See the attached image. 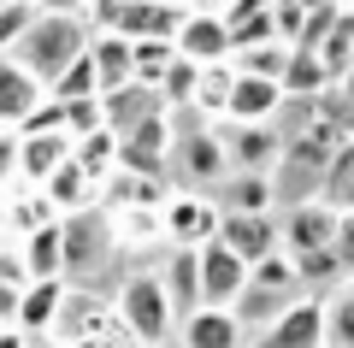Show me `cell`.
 <instances>
[{"label": "cell", "instance_id": "1", "mask_svg": "<svg viewBox=\"0 0 354 348\" xmlns=\"http://www.w3.org/2000/svg\"><path fill=\"white\" fill-rule=\"evenodd\" d=\"M88 42H95V18H77V12H41L36 30L18 42V65H30V71H36L41 83L53 89V77H59L71 59H83Z\"/></svg>", "mask_w": 354, "mask_h": 348}, {"label": "cell", "instance_id": "2", "mask_svg": "<svg viewBox=\"0 0 354 348\" xmlns=\"http://www.w3.org/2000/svg\"><path fill=\"white\" fill-rule=\"evenodd\" d=\"M118 319L136 331V342H171V331L183 319H177V307H171V295H165V277L160 272H130L124 284H118Z\"/></svg>", "mask_w": 354, "mask_h": 348}, {"label": "cell", "instance_id": "3", "mask_svg": "<svg viewBox=\"0 0 354 348\" xmlns=\"http://www.w3.org/2000/svg\"><path fill=\"white\" fill-rule=\"evenodd\" d=\"M118 248V230L106 212L83 207V212H65V277H95L106 266V254Z\"/></svg>", "mask_w": 354, "mask_h": 348}, {"label": "cell", "instance_id": "4", "mask_svg": "<svg viewBox=\"0 0 354 348\" xmlns=\"http://www.w3.org/2000/svg\"><path fill=\"white\" fill-rule=\"evenodd\" d=\"M189 6H165V0H118L113 12L95 18V30H113L124 42H177Z\"/></svg>", "mask_w": 354, "mask_h": 348}, {"label": "cell", "instance_id": "5", "mask_svg": "<svg viewBox=\"0 0 354 348\" xmlns=\"http://www.w3.org/2000/svg\"><path fill=\"white\" fill-rule=\"evenodd\" d=\"M160 219H165V242H171V248H207V242L218 237V224H225V207L189 189V195L165 201Z\"/></svg>", "mask_w": 354, "mask_h": 348}, {"label": "cell", "instance_id": "6", "mask_svg": "<svg viewBox=\"0 0 354 348\" xmlns=\"http://www.w3.org/2000/svg\"><path fill=\"white\" fill-rule=\"evenodd\" d=\"M337 224H342L337 201H290V212H283V248L290 254L337 248Z\"/></svg>", "mask_w": 354, "mask_h": 348}, {"label": "cell", "instance_id": "7", "mask_svg": "<svg viewBox=\"0 0 354 348\" xmlns=\"http://www.w3.org/2000/svg\"><path fill=\"white\" fill-rule=\"evenodd\" d=\"M254 348H325V295L307 289L290 313H278V319L254 336Z\"/></svg>", "mask_w": 354, "mask_h": 348}, {"label": "cell", "instance_id": "8", "mask_svg": "<svg viewBox=\"0 0 354 348\" xmlns=\"http://www.w3.org/2000/svg\"><path fill=\"white\" fill-rule=\"evenodd\" d=\"M113 324H118V301L95 295V289H71V295H65V307H59L53 336H59L65 348H77V342H95V336H106Z\"/></svg>", "mask_w": 354, "mask_h": 348}, {"label": "cell", "instance_id": "9", "mask_svg": "<svg viewBox=\"0 0 354 348\" xmlns=\"http://www.w3.org/2000/svg\"><path fill=\"white\" fill-rule=\"evenodd\" d=\"M242 289H248V260L213 237L201 248V307H236Z\"/></svg>", "mask_w": 354, "mask_h": 348}, {"label": "cell", "instance_id": "10", "mask_svg": "<svg viewBox=\"0 0 354 348\" xmlns=\"http://www.w3.org/2000/svg\"><path fill=\"white\" fill-rule=\"evenodd\" d=\"M177 53L195 65H218L236 53V42H230V12H207V6H189V18H183V30H177Z\"/></svg>", "mask_w": 354, "mask_h": 348}, {"label": "cell", "instance_id": "11", "mask_svg": "<svg viewBox=\"0 0 354 348\" xmlns=\"http://www.w3.org/2000/svg\"><path fill=\"white\" fill-rule=\"evenodd\" d=\"M41 100H48V83L30 65H18V53H0V130H24V118Z\"/></svg>", "mask_w": 354, "mask_h": 348}, {"label": "cell", "instance_id": "12", "mask_svg": "<svg viewBox=\"0 0 354 348\" xmlns=\"http://www.w3.org/2000/svg\"><path fill=\"white\" fill-rule=\"evenodd\" d=\"M218 242H225V248H236L248 266H260L266 254L283 248V219H272V212H225Z\"/></svg>", "mask_w": 354, "mask_h": 348}, {"label": "cell", "instance_id": "13", "mask_svg": "<svg viewBox=\"0 0 354 348\" xmlns=\"http://www.w3.org/2000/svg\"><path fill=\"white\" fill-rule=\"evenodd\" d=\"M177 160H183V177H189L195 189H201V183H225V177L236 172L225 136H213L207 125H189L183 136H177Z\"/></svg>", "mask_w": 354, "mask_h": 348}, {"label": "cell", "instance_id": "14", "mask_svg": "<svg viewBox=\"0 0 354 348\" xmlns=\"http://www.w3.org/2000/svg\"><path fill=\"white\" fill-rule=\"evenodd\" d=\"M101 107H106V130H113L118 142H124V136H136V130L148 125V118L171 112L160 89H142V83H124V89H113V95H101Z\"/></svg>", "mask_w": 354, "mask_h": 348}, {"label": "cell", "instance_id": "15", "mask_svg": "<svg viewBox=\"0 0 354 348\" xmlns=\"http://www.w3.org/2000/svg\"><path fill=\"white\" fill-rule=\"evenodd\" d=\"M283 100H290V89H283L278 77H254V71H242L225 118H230V125H272V118L283 112Z\"/></svg>", "mask_w": 354, "mask_h": 348}, {"label": "cell", "instance_id": "16", "mask_svg": "<svg viewBox=\"0 0 354 348\" xmlns=\"http://www.w3.org/2000/svg\"><path fill=\"white\" fill-rule=\"evenodd\" d=\"M225 148H230V165H236V172H278L283 165V136L272 125H236L225 136Z\"/></svg>", "mask_w": 354, "mask_h": 348}, {"label": "cell", "instance_id": "17", "mask_svg": "<svg viewBox=\"0 0 354 348\" xmlns=\"http://www.w3.org/2000/svg\"><path fill=\"white\" fill-rule=\"evenodd\" d=\"M65 295H71V277H30V284H24V313H18V331L53 336Z\"/></svg>", "mask_w": 354, "mask_h": 348}, {"label": "cell", "instance_id": "18", "mask_svg": "<svg viewBox=\"0 0 354 348\" xmlns=\"http://www.w3.org/2000/svg\"><path fill=\"white\" fill-rule=\"evenodd\" d=\"M177 331H183V348H242V336H248L230 307H195Z\"/></svg>", "mask_w": 354, "mask_h": 348}, {"label": "cell", "instance_id": "19", "mask_svg": "<svg viewBox=\"0 0 354 348\" xmlns=\"http://www.w3.org/2000/svg\"><path fill=\"white\" fill-rule=\"evenodd\" d=\"M160 277H165V295H171L177 319H189L201 307V248H171Z\"/></svg>", "mask_w": 354, "mask_h": 348}, {"label": "cell", "instance_id": "20", "mask_svg": "<svg viewBox=\"0 0 354 348\" xmlns=\"http://www.w3.org/2000/svg\"><path fill=\"white\" fill-rule=\"evenodd\" d=\"M18 142H24V183L30 189H41L65 160H71V136H65V130H36V136L18 130Z\"/></svg>", "mask_w": 354, "mask_h": 348}, {"label": "cell", "instance_id": "21", "mask_svg": "<svg viewBox=\"0 0 354 348\" xmlns=\"http://www.w3.org/2000/svg\"><path fill=\"white\" fill-rule=\"evenodd\" d=\"M88 53H95V71H101V89H106V95L124 89V83H136V42L113 36V30H95Z\"/></svg>", "mask_w": 354, "mask_h": 348}, {"label": "cell", "instance_id": "22", "mask_svg": "<svg viewBox=\"0 0 354 348\" xmlns=\"http://www.w3.org/2000/svg\"><path fill=\"white\" fill-rule=\"evenodd\" d=\"M18 254H24V272L30 277H65V219L48 224V230L18 237Z\"/></svg>", "mask_w": 354, "mask_h": 348}, {"label": "cell", "instance_id": "23", "mask_svg": "<svg viewBox=\"0 0 354 348\" xmlns=\"http://www.w3.org/2000/svg\"><path fill=\"white\" fill-rule=\"evenodd\" d=\"M236 59H218V65H201V83H195V100L189 112H207V118H225L230 112V95H236Z\"/></svg>", "mask_w": 354, "mask_h": 348}, {"label": "cell", "instance_id": "24", "mask_svg": "<svg viewBox=\"0 0 354 348\" xmlns=\"http://www.w3.org/2000/svg\"><path fill=\"white\" fill-rule=\"evenodd\" d=\"M41 189L53 195V207H59V212H83V207H95V195H101V183H95V177H88L77 160H65Z\"/></svg>", "mask_w": 354, "mask_h": 348}, {"label": "cell", "instance_id": "25", "mask_svg": "<svg viewBox=\"0 0 354 348\" xmlns=\"http://www.w3.org/2000/svg\"><path fill=\"white\" fill-rule=\"evenodd\" d=\"M272 201H278V189H272L266 172H236L225 183V201H218V207L225 212H272Z\"/></svg>", "mask_w": 354, "mask_h": 348}, {"label": "cell", "instance_id": "26", "mask_svg": "<svg viewBox=\"0 0 354 348\" xmlns=\"http://www.w3.org/2000/svg\"><path fill=\"white\" fill-rule=\"evenodd\" d=\"M71 160L83 165L95 183H113V172H118V136H113V130H95V136L71 142Z\"/></svg>", "mask_w": 354, "mask_h": 348}, {"label": "cell", "instance_id": "27", "mask_svg": "<svg viewBox=\"0 0 354 348\" xmlns=\"http://www.w3.org/2000/svg\"><path fill=\"white\" fill-rule=\"evenodd\" d=\"M325 348H354V277L325 295Z\"/></svg>", "mask_w": 354, "mask_h": 348}, {"label": "cell", "instance_id": "28", "mask_svg": "<svg viewBox=\"0 0 354 348\" xmlns=\"http://www.w3.org/2000/svg\"><path fill=\"white\" fill-rule=\"evenodd\" d=\"M53 100H101L106 89H101V71H95V53H83V59H71L59 77H53V89H48Z\"/></svg>", "mask_w": 354, "mask_h": 348}, {"label": "cell", "instance_id": "29", "mask_svg": "<svg viewBox=\"0 0 354 348\" xmlns=\"http://www.w3.org/2000/svg\"><path fill=\"white\" fill-rule=\"evenodd\" d=\"M330 77H337V71L325 65V53H319V48H295L290 53V71H283V89H290V95H319Z\"/></svg>", "mask_w": 354, "mask_h": 348}, {"label": "cell", "instance_id": "30", "mask_svg": "<svg viewBox=\"0 0 354 348\" xmlns=\"http://www.w3.org/2000/svg\"><path fill=\"white\" fill-rule=\"evenodd\" d=\"M6 219H12V237H30V230H48V224H59L65 212L53 207V195H48V189H30V195L18 201L12 212H6Z\"/></svg>", "mask_w": 354, "mask_h": 348}, {"label": "cell", "instance_id": "31", "mask_svg": "<svg viewBox=\"0 0 354 348\" xmlns=\"http://www.w3.org/2000/svg\"><path fill=\"white\" fill-rule=\"evenodd\" d=\"M177 65V42H136V83L142 89H165Z\"/></svg>", "mask_w": 354, "mask_h": 348}, {"label": "cell", "instance_id": "32", "mask_svg": "<svg viewBox=\"0 0 354 348\" xmlns=\"http://www.w3.org/2000/svg\"><path fill=\"white\" fill-rule=\"evenodd\" d=\"M290 42H260V48H242V53H230L236 59V71H254V77H278L283 83V71H290Z\"/></svg>", "mask_w": 354, "mask_h": 348}, {"label": "cell", "instance_id": "33", "mask_svg": "<svg viewBox=\"0 0 354 348\" xmlns=\"http://www.w3.org/2000/svg\"><path fill=\"white\" fill-rule=\"evenodd\" d=\"M36 18H41L36 0H6L0 6V53H18V42L36 30Z\"/></svg>", "mask_w": 354, "mask_h": 348}, {"label": "cell", "instance_id": "34", "mask_svg": "<svg viewBox=\"0 0 354 348\" xmlns=\"http://www.w3.org/2000/svg\"><path fill=\"white\" fill-rule=\"evenodd\" d=\"M6 183H24V142H18V130H0V189Z\"/></svg>", "mask_w": 354, "mask_h": 348}, {"label": "cell", "instance_id": "35", "mask_svg": "<svg viewBox=\"0 0 354 348\" xmlns=\"http://www.w3.org/2000/svg\"><path fill=\"white\" fill-rule=\"evenodd\" d=\"M24 313V284H0V324H18Z\"/></svg>", "mask_w": 354, "mask_h": 348}, {"label": "cell", "instance_id": "36", "mask_svg": "<svg viewBox=\"0 0 354 348\" xmlns=\"http://www.w3.org/2000/svg\"><path fill=\"white\" fill-rule=\"evenodd\" d=\"M337 254H342V266L354 272V207L342 212V224H337Z\"/></svg>", "mask_w": 354, "mask_h": 348}, {"label": "cell", "instance_id": "37", "mask_svg": "<svg viewBox=\"0 0 354 348\" xmlns=\"http://www.w3.org/2000/svg\"><path fill=\"white\" fill-rule=\"evenodd\" d=\"M41 12H77V18H88V12H95V0H41Z\"/></svg>", "mask_w": 354, "mask_h": 348}, {"label": "cell", "instance_id": "38", "mask_svg": "<svg viewBox=\"0 0 354 348\" xmlns=\"http://www.w3.org/2000/svg\"><path fill=\"white\" fill-rule=\"evenodd\" d=\"M0 348H30V331H18V324H6V331H0Z\"/></svg>", "mask_w": 354, "mask_h": 348}, {"label": "cell", "instance_id": "39", "mask_svg": "<svg viewBox=\"0 0 354 348\" xmlns=\"http://www.w3.org/2000/svg\"><path fill=\"white\" fill-rule=\"evenodd\" d=\"M195 6H207V12H230L236 0H195Z\"/></svg>", "mask_w": 354, "mask_h": 348}, {"label": "cell", "instance_id": "40", "mask_svg": "<svg viewBox=\"0 0 354 348\" xmlns=\"http://www.w3.org/2000/svg\"><path fill=\"white\" fill-rule=\"evenodd\" d=\"M113 6H118V0H95V12H88V18H101V12H113Z\"/></svg>", "mask_w": 354, "mask_h": 348}, {"label": "cell", "instance_id": "41", "mask_svg": "<svg viewBox=\"0 0 354 348\" xmlns=\"http://www.w3.org/2000/svg\"><path fill=\"white\" fill-rule=\"evenodd\" d=\"M165 6H195V0H165Z\"/></svg>", "mask_w": 354, "mask_h": 348}, {"label": "cell", "instance_id": "42", "mask_svg": "<svg viewBox=\"0 0 354 348\" xmlns=\"http://www.w3.org/2000/svg\"><path fill=\"white\" fill-rule=\"evenodd\" d=\"M153 348H183V342H153Z\"/></svg>", "mask_w": 354, "mask_h": 348}, {"label": "cell", "instance_id": "43", "mask_svg": "<svg viewBox=\"0 0 354 348\" xmlns=\"http://www.w3.org/2000/svg\"><path fill=\"white\" fill-rule=\"evenodd\" d=\"M53 348H65V342H53Z\"/></svg>", "mask_w": 354, "mask_h": 348}, {"label": "cell", "instance_id": "44", "mask_svg": "<svg viewBox=\"0 0 354 348\" xmlns=\"http://www.w3.org/2000/svg\"><path fill=\"white\" fill-rule=\"evenodd\" d=\"M0 331H6V324H0Z\"/></svg>", "mask_w": 354, "mask_h": 348}, {"label": "cell", "instance_id": "45", "mask_svg": "<svg viewBox=\"0 0 354 348\" xmlns=\"http://www.w3.org/2000/svg\"><path fill=\"white\" fill-rule=\"evenodd\" d=\"M0 6H6V0H0Z\"/></svg>", "mask_w": 354, "mask_h": 348}, {"label": "cell", "instance_id": "46", "mask_svg": "<svg viewBox=\"0 0 354 348\" xmlns=\"http://www.w3.org/2000/svg\"><path fill=\"white\" fill-rule=\"evenodd\" d=\"M36 6H41V0H36Z\"/></svg>", "mask_w": 354, "mask_h": 348}, {"label": "cell", "instance_id": "47", "mask_svg": "<svg viewBox=\"0 0 354 348\" xmlns=\"http://www.w3.org/2000/svg\"><path fill=\"white\" fill-rule=\"evenodd\" d=\"M348 207H354V201H348Z\"/></svg>", "mask_w": 354, "mask_h": 348}]
</instances>
